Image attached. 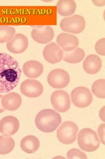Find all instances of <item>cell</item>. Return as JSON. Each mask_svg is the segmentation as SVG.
Segmentation results:
<instances>
[{
  "mask_svg": "<svg viewBox=\"0 0 105 159\" xmlns=\"http://www.w3.org/2000/svg\"><path fill=\"white\" fill-rule=\"evenodd\" d=\"M21 75V69L15 58L0 52V93H8L16 88Z\"/></svg>",
  "mask_w": 105,
  "mask_h": 159,
  "instance_id": "cell-1",
  "label": "cell"
},
{
  "mask_svg": "<svg viewBox=\"0 0 105 159\" xmlns=\"http://www.w3.org/2000/svg\"><path fill=\"white\" fill-rule=\"evenodd\" d=\"M61 123L60 114L51 109H45L39 111L35 119V124L39 131L44 133L55 131Z\"/></svg>",
  "mask_w": 105,
  "mask_h": 159,
  "instance_id": "cell-2",
  "label": "cell"
},
{
  "mask_svg": "<svg viewBox=\"0 0 105 159\" xmlns=\"http://www.w3.org/2000/svg\"><path fill=\"white\" fill-rule=\"evenodd\" d=\"M78 143L82 151L93 152L99 148L100 141L95 131L91 129L84 128L78 133Z\"/></svg>",
  "mask_w": 105,
  "mask_h": 159,
  "instance_id": "cell-3",
  "label": "cell"
},
{
  "mask_svg": "<svg viewBox=\"0 0 105 159\" xmlns=\"http://www.w3.org/2000/svg\"><path fill=\"white\" fill-rule=\"evenodd\" d=\"M78 127L72 121L63 122L57 130L58 140L64 145H71L76 140Z\"/></svg>",
  "mask_w": 105,
  "mask_h": 159,
  "instance_id": "cell-4",
  "label": "cell"
},
{
  "mask_svg": "<svg viewBox=\"0 0 105 159\" xmlns=\"http://www.w3.org/2000/svg\"><path fill=\"white\" fill-rule=\"evenodd\" d=\"M60 27L64 32L79 34L86 27V21L82 16L74 15L63 19L60 23Z\"/></svg>",
  "mask_w": 105,
  "mask_h": 159,
  "instance_id": "cell-5",
  "label": "cell"
},
{
  "mask_svg": "<svg viewBox=\"0 0 105 159\" xmlns=\"http://www.w3.org/2000/svg\"><path fill=\"white\" fill-rule=\"evenodd\" d=\"M71 100L76 107L84 108L91 105L93 101V96L87 88L77 87L71 92Z\"/></svg>",
  "mask_w": 105,
  "mask_h": 159,
  "instance_id": "cell-6",
  "label": "cell"
},
{
  "mask_svg": "<svg viewBox=\"0 0 105 159\" xmlns=\"http://www.w3.org/2000/svg\"><path fill=\"white\" fill-rule=\"evenodd\" d=\"M47 82L49 86L53 88H64L68 85L70 75L63 69H55L48 74Z\"/></svg>",
  "mask_w": 105,
  "mask_h": 159,
  "instance_id": "cell-7",
  "label": "cell"
},
{
  "mask_svg": "<svg viewBox=\"0 0 105 159\" xmlns=\"http://www.w3.org/2000/svg\"><path fill=\"white\" fill-rule=\"evenodd\" d=\"M51 103L56 111L65 113L71 107V99L68 93L64 90H57L51 96Z\"/></svg>",
  "mask_w": 105,
  "mask_h": 159,
  "instance_id": "cell-8",
  "label": "cell"
},
{
  "mask_svg": "<svg viewBox=\"0 0 105 159\" xmlns=\"http://www.w3.org/2000/svg\"><path fill=\"white\" fill-rule=\"evenodd\" d=\"M21 92L24 96L28 98H38L40 96L43 92L42 84L36 80H26L20 87Z\"/></svg>",
  "mask_w": 105,
  "mask_h": 159,
  "instance_id": "cell-9",
  "label": "cell"
},
{
  "mask_svg": "<svg viewBox=\"0 0 105 159\" xmlns=\"http://www.w3.org/2000/svg\"><path fill=\"white\" fill-rule=\"evenodd\" d=\"M54 30L50 26L34 27L31 32L32 38L39 44H47L54 37Z\"/></svg>",
  "mask_w": 105,
  "mask_h": 159,
  "instance_id": "cell-10",
  "label": "cell"
},
{
  "mask_svg": "<svg viewBox=\"0 0 105 159\" xmlns=\"http://www.w3.org/2000/svg\"><path fill=\"white\" fill-rule=\"evenodd\" d=\"M43 55L47 62L51 64H56L62 61L64 52L55 43H51L45 47Z\"/></svg>",
  "mask_w": 105,
  "mask_h": 159,
  "instance_id": "cell-11",
  "label": "cell"
},
{
  "mask_svg": "<svg viewBox=\"0 0 105 159\" xmlns=\"http://www.w3.org/2000/svg\"><path fill=\"white\" fill-rule=\"evenodd\" d=\"M28 47V39L22 34H16L14 37L7 43V48L14 54H21L26 51Z\"/></svg>",
  "mask_w": 105,
  "mask_h": 159,
  "instance_id": "cell-12",
  "label": "cell"
},
{
  "mask_svg": "<svg viewBox=\"0 0 105 159\" xmlns=\"http://www.w3.org/2000/svg\"><path fill=\"white\" fill-rule=\"evenodd\" d=\"M18 119L14 116H6L0 121V133L3 135L11 136L15 134L19 129Z\"/></svg>",
  "mask_w": 105,
  "mask_h": 159,
  "instance_id": "cell-13",
  "label": "cell"
},
{
  "mask_svg": "<svg viewBox=\"0 0 105 159\" xmlns=\"http://www.w3.org/2000/svg\"><path fill=\"white\" fill-rule=\"evenodd\" d=\"M57 45L67 52H71L78 48L79 41L75 35L69 33H61L57 38Z\"/></svg>",
  "mask_w": 105,
  "mask_h": 159,
  "instance_id": "cell-14",
  "label": "cell"
},
{
  "mask_svg": "<svg viewBox=\"0 0 105 159\" xmlns=\"http://www.w3.org/2000/svg\"><path fill=\"white\" fill-rule=\"evenodd\" d=\"M22 98L18 93L11 92L3 96L2 105L3 107L8 111H15L21 107Z\"/></svg>",
  "mask_w": 105,
  "mask_h": 159,
  "instance_id": "cell-15",
  "label": "cell"
},
{
  "mask_svg": "<svg viewBox=\"0 0 105 159\" xmlns=\"http://www.w3.org/2000/svg\"><path fill=\"white\" fill-rule=\"evenodd\" d=\"M102 61L99 57L95 54H91L87 57L83 63V68L89 74H95L101 70Z\"/></svg>",
  "mask_w": 105,
  "mask_h": 159,
  "instance_id": "cell-16",
  "label": "cell"
},
{
  "mask_svg": "<svg viewBox=\"0 0 105 159\" xmlns=\"http://www.w3.org/2000/svg\"><path fill=\"white\" fill-rule=\"evenodd\" d=\"M25 75L30 78L40 76L43 72V64L36 61H30L25 62L22 67Z\"/></svg>",
  "mask_w": 105,
  "mask_h": 159,
  "instance_id": "cell-17",
  "label": "cell"
},
{
  "mask_svg": "<svg viewBox=\"0 0 105 159\" xmlns=\"http://www.w3.org/2000/svg\"><path fill=\"white\" fill-rule=\"evenodd\" d=\"M21 148L26 153L36 152L39 148V139L34 135H28L24 137L21 142Z\"/></svg>",
  "mask_w": 105,
  "mask_h": 159,
  "instance_id": "cell-18",
  "label": "cell"
},
{
  "mask_svg": "<svg viewBox=\"0 0 105 159\" xmlns=\"http://www.w3.org/2000/svg\"><path fill=\"white\" fill-rule=\"evenodd\" d=\"M76 3L73 0H61L57 4V10L62 16H71L76 11Z\"/></svg>",
  "mask_w": 105,
  "mask_h": 159,
  "instance_id": "cell-19",
  "label": "cell"
},
{
  "mask_svg": "<svg viewBox=\"0 0 105 159\" xmlns=\"http://www.w3.org/2000/svg\"><path fill=\"white\" fill-rule=\"evenodd\" d=\"M85 57V52L81 48H77L72 52H64L63 61L68 63L76 64L82 61Z\"/></svg>",
  "mask_w": 105,
  "mask_h": 159,
  "instance_id": "cell-20",
  "label": "cell"
},
{
  "mask_svg": "<svg viewBox=\"0 0 105 159\" xmlns=\"http://www.w3.org/2000/svg\"><path fill=\"white\" fill-rule=\"evenodd\" d=\"M15 143L13 139L9 136H0V155H7L11 152L14 147Z\"/></svg>",
  "mask_w": 105,
  "mask_h": 159,
  "instance_id": "cell-21",
  "label": "cell"
},
{
  "mask_svg": "<svg viewBox=\"0 0 105 159\" xmlns=\"http://www.w3.org/2000/svg\"><path fill=\"white\" fill-rule=\"evenodd\" d=\"M15 29L10 25H0V43H8L15 35Z\"/></svg>",
  "mask_w": 105,
  "mask_h": 159,
  "instance_id": "cell-22",
  "label": "cell"
},
{
  "mask_svg": "<svg viewBox=\"0 0 105 159\" xmlns=\"http://www.w3.org/2000/svg\"><path fill=\"white\" fill-rule=\"evenodd\" d=\"M92 92L97 98H105V80L104 79L97 80L93 84Z\"/></svg>",
  "mask_w": 105,
  "mask_h": 159,
  "instance_id": "cell-23",
  "label": "cell"
},
{
  "mask_svg": "<svg viewBox=\"0 0 105 159\" xmlns=\"http://www.w3.org/2000/svg\"><path fill=\"white\" fill-rule=\"evenodd\" d=\"M67 158L70 159L79 158V159H87V157L84 152L79 151L78 148H72L67 152Z\"/></svg>",
  "mask_w": 105,
  "mask_h": 159,
  "instance_id": "cell-24",
  "label": "cell"
},
{
  "mask_svg": "<svg viewBox=\"0 0 105 159\" xmlns=\"http://www.w3.org/2000/svg\"><path fill=\"white\" fill-rule=\"evenodd\" d=\"M95 51L97 53L101 56L105 55V39L99 40L95 44Z\"/></svg>",
  "mask_w": 105,
  "mask_h": 159,
  "instance_id": "cell-25",
  "label": "cell"
},
{
  "mask_svg": "<svg viewBox=\"0 0 105 159\" xmlns=\"http://www.w3.org/2000/svg\"><path fill=\"white\" fill-rule=\"evenodd\" d=\"M104 129H105V125L104 123L101 124L99 126L98 128V131H97V133H98V136H99V139L100 140L103 145L105 144L104 142Z\"/></svg>",
  "mask_w": 105,
  "mask_h": 159,
  "instance_id": "cell-26",
  "label": "cell"
},
{
  "mask_svg": "<svg viewBox=\"0 0 105 159\" xmlns=\"http://www.w3.org/2000/svg\"><path fill=\"white\" fill-rule=\"evenodd\" d=\"M99 117L101 118V120L104 122V107H103L99 112Z\"/></svg>",
  "mask_w": 105,
  "mask_h": 159,
  "instance_id": "cell-27",
  "label": "cell"
},
{
  "mask_svg": "<svg viewBox=\"0 0 105 159\" xmlns=\"http://www.w3.org/2000/svg\"><path fill=\"white\" fill-rule=\"evenodd\" d=\"M92 2L98 7L104 6L105 4V1H93Z\"/></svg>",
  "mask_w": 105,
  "mask_h": 159,
  "instance_id": "cell-28",
  "label": "cell"
},
{
  "mask_svg": "<svg viewBox=\"0 0 105 159\" xmlns=\"http://www.w3.org/2000/svg\"><path fill=\"white\" fill-rule=\"evenodd\" d=\"M3 98V96L0 95V113H3L5 111V109L3 107L2 105V99Z\"/></svg>",
  "mask_w": 105,
  "mask_h": 159,
  "instance_id": "cell-29",
  "label": "cell"
},
{
  "mask_svg": "<svg viewBox=\"0 0 105 159\" xmlns=\"http://www.w3.org/2000/svg\"><path fill=\"white\" fill-rule=\"evenodd\" d=\"M65 158L64 157H55V158Z\"/></svg>",
  "mask_w": 105,
  "mask_h": 159,
  "instance_id": "cell-30",
  "label": "cell"
}]
</instances>
